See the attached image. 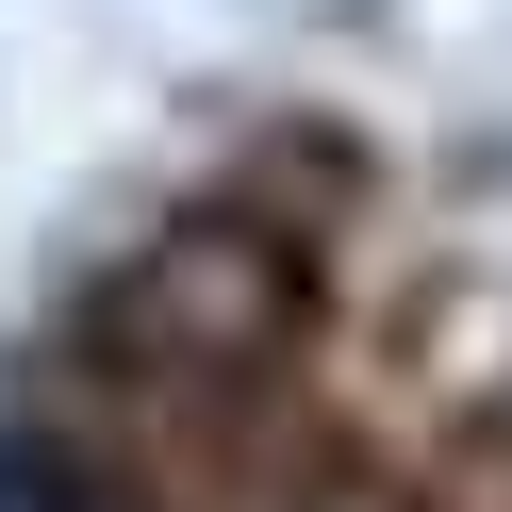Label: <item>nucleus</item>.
Masks as SVG:
<instances>
[{
    "label": "nucleus",
    "mask_w": 512,
    "mask_h": 512,
    "mask_svg": "<svg viewBox=\"0 0 512 512\" xmlns=\"http://www.w3.org/2000/svg\"><path fill=\"white\" fill-rule=\"evenodd\" d=\"M0 512H116V479L67 430H0Z\"/></svg>",
    "instance_id": "nucleus-1"
}]
</instances>
